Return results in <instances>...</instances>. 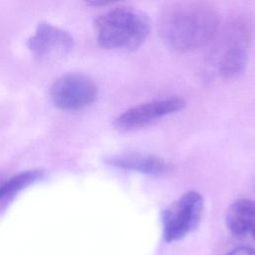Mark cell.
I'll return each mask as SVG.
<instances>
[{"mask_svg":"<svg viewBox=\"0 0 255 255\" xmlns=\"http://www.w3.org/2000/svg\"><path fill=\"white\" fill-rule=\"evenodd\" d=\"M219 14L205 2H176L162 8L157 30L170 49L186 53L205 46L215 36Z\"/></svg>","mask_w":255,"mask_h":255,"instance_id":"cell-1","label":"cell"},{"mask_svg":"<svg viewBox=\"0 0 255 255\" xmlns=\"http://www.w3.org/2000/svg\"><path fill=\"white\" fill-rule=\"evenodd\" d=\"M98 43L106 49L132 51L150 32L148 17L140 10L120 6L100 15L94 23Z\"/></svg>","mask_w":255,"mask_h":255,"instance_id":"cell-2","label":"cell"},{"mask_svg":"<svg viewBox=\"0 0 255 255\" xmlns=\"http://www.w3.org/2000/svg\"><path fill=\"white\" fill-rule=\"evenodd\" d=\"M203 212V198L188 191L171 202L161 214L162 236L166 242L181 240L198 226Z\"/></svg>","mask_w":255,"mask_h":255,"instance_id":"cell-3","label":"cell"},{"mask_svg":"<svg viewBox=\"0 0 255 255\" xmlns=\"http://www.w3.org/2000/svg\"><path fill=\"white\" fill-rule=\"evenodd\" d=\"M250 39V30L245 20L237 19L231 23L217 61V71L222 79L233 80L244 73L248 63Z\"/></svg>","mask_w":255,"mask_h":255,"instance_id":"cell-4","label":"cell"},{"mask_svg":"<svg viewBox=\"0 0 255 255\" xmlns=\"http://www.w3.org/2000/svg\"><path fill=\"white\" fill-rule=\"evenodd\" d=\"M50 96L56 107L64 111H79L91 106L98 97V87L82 74H67L57 79Z\"/></svg>","mask_w":255,"mask_h":255,"instance_id":"cell-5","label":"cell"},{"mask_svg":"<svg viewBox=\"0 0 255 255\" xmlns=\"http://www.w3.org/2000/svg\"><path fill=\"white\" fill-rule=\"evenodd\" d=\"M185 102L180 98H167L143 103L122 113L114 121L116 128L130 130L181 111Z\"/></svg>","mask_w":255,"mask_h":255,"instance_id":"cell-6","label":"cell"},{"mask_svg":"<svg viewBox=\"0 0 255 255\" xmlns=\"http://www.w3.org/2000/svg\"><path fill=\"white\" fill-rule=\"evenodd\" d=\"M27 46L41 60L54 59L69 54L74 47V39L68 31L48 22H41L28 39Z\"/></svg>","mask_w":255,"mask_h":255,"instance_id":"cell-7","label":"cell"},{"mask_svg":"<svg viewBox=\"0 0 255 255\" xmlns=\"http://www.w3.org/2000/svg\"><path fill=\"white\" fill-rule=\"evenodd\" d=\"M225 222L234 237L255 242V200L241 198L234 201L226 212Z\"/></svg>","mask_w":255,"mask_h":255,"instance_id":"cell-8","label":"cell"},{"mask_svg":"<svg viewBox=\"0 0 255 255\" xmlns=\"http://www.w3.org/2000/svg\"><path fill=\"white\" fill-rule=\"evenodd\" d=\"M105 161L107 164L126 170H132L135 172L160 175L168 170L167 162L154 154L145 152H125L108 156Z\"/></svg>","mask_w":255,"mask_h":255,"instance_id":"cell-9","label":"cell"},{"mask_svg":"<svg viewBox=\"0 0 255 255\" xmlns=\"http://www.w3.org/2000/svg\"><path fill=\"white\" fill-rule=\"evenodd\" d=\"M44 176L41 169H29L19 172L0 185V203L7 202L21 190L39 181Z\"/></svg>","mask_w":255,"mask_h":255,"instance_id":"cell-10","label":"cell"},{"mask_svg":"<svg viewBox=\"0 0 255 255\" xmlns=\"http://www.w3.org/2000/svg\"><path fill=\"white\" fill-rule=\"evenodd\" d=\"M224 255H255V249L249 246H240L232 249Z\"/></svg>","mask_w":255,"mask_h":255,"instance_id":"cell-11","label":"cell"},{"mask_svg":"<svg viewBox=\"0 0 255 255\" xmlns=\"http://www.w3.org/2000/svg\"><path fill=\"white\" fill-rule=\"evenodd\" d=\"M112 2H109V1H91V2H89V4L94 5V6H105V5H109Z\"/></svg>","mask_w":255,"mask_h":255,"instance_id":"cell-12","label":"cell"}]
</instances>
